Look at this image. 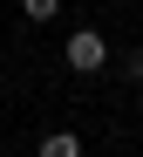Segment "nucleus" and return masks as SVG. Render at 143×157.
<instances>
[{"label": "nucleus", "mask_w": 143, "mask_h": 157, "mask_svg": "<svg viewBox=\"0 0 143 157\" xmlns=\"http://www.w3.org/2000/svg\"><path fill=\"white\" fill-rule=\"evenodd\" d=\"M21 14L41 28V21H55V14H62V0H21Z\"/></svg>", "instance_id": "nucleus-3"}, {"label": "nucleus", "mask_w": 143, "mask_h": 157, "mask_svg": "<svg viewBox=\"0 0 143 157\" xmlns=\"http://www.w3.org/2000/svg\"><path fill=\"white\" fill-rule=\"evenodd\" d=\"M62 55H68V68H75V75H96V68H109V41H102L96 28H75Z\"/></svg>", "instance_id": "nucleus-1"}, {"label": "nucleus", "mask_w": 143, "mask_h": 157, "mask_svg": "<svg viewBox=\"0 0 143 157\" xmlns=\"http://www.w3.org/2000/svg\"><path fill=\"white\" fill-rule=\"evenodd\" d=\"M123 75H130V82H143V48H130V55H123Z\"/></svg>", "instance_id": "nucleus-4"}, {"label": "nucleus", "mask_w": 143, "mask_h": 157, "mask_svg": "<svg viewBox=\"0 0 143 157\" xmlns=\"http://www.w3.org/2000/svg\"><path fill=\"white\" fill-rule=\"evenodd\" d=\"M34 157H82V137L75 130H48V137L34 144Z\"/></svg>", "instance_id": "nucleus-2"}]
</instances>
